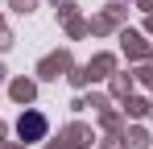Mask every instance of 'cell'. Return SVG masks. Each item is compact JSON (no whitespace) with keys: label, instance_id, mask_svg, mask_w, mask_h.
I'll list each match as a JSON object with an SVG mask.
<instances>
[{"label":"cell","instance_id":"cell-1","mask_svg":"<svg viewBox=\"0 0 153 149\" xmlns=\"http://www.w3.org/2000/svg\"><path fill=\"white\" fill-rule=\"evenodd\" d=\"M17 128H21V137H42V133H46V120H42L37 112H29V116H21Z\"/></svg>","mask_w":153,"mask_h":149}]
</instances>
